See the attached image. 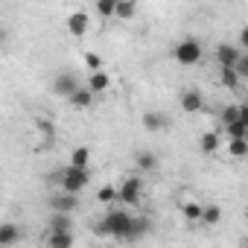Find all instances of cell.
I'll return each mask as SVG.
<instances>
[{"mask_svg":"<svg viewBox=\"0 0 248 248\" xmlns=\"http://www.w3.org/2000/svg\"><path fill=\"white\" fill-rule=\"evenodd\" d=\"M219 219H222V210L216 204H202V216H199L202 225H219Z\"/></svg>","mask_w":248,"mask_h":248,"instance_id":"603a6c76","label":"cell"},{"mask_svg":"<svg viewBox=\"0 0 248 248\" xmlns=\"http://www.w3.org/2000/svg\"><path fill=\"white\" fill-rule=\"evenodd\" d=\"M143 126H146V132H164V129L170 126V120H167V114H161V111H146V114H143Z\"/></svg>","mask_w":248,"mask_h":248,"instance_id":"9a60e30c","label":"cell"},{"mask_svg":"<svg viewBox=\"0 0 248 248\" xmlns=\"http://www.w3.org/2000/svg\"><path fill=\"white\" fill-rule=\"evenodd\" d=\"M239 47H233V44H219L216 47V62H219V67H233V62L239 59Z\"/></svg>","mask_w":248,"mask_h":248,"instance_id":"7c38bea8","label":"cell"},{"mask_svg":"<svg viewBox=\"0 0 248 248\" xmlns=\"http://www.w3.org/2000/svg\"><path fill=\"white\" fill-rule=\"evenodd\" d=\"M85 88L96 96V93H105L108 88H111V76L99 67V70H91V76H88V82H85Z\"/></svg>","mask_w":248,"mask_h":248,"instance_id":"30bf717a","label":"cell"},{"mask_svg":"<svg viewBox=\"0 0 248 248\" xmlns=\"http://www.w3.org/2000/svg\"><path fill=\"white\" fill-rule=\"evenodd\" d=\"M219 82H222L228 91H239V88H242V79L236 76L233 67H219Z\"/></svg>","mask_w":248,"mask_h":248,"instance_id":"d6986e66","label":"cell"},{"mask_svg":"<svg viewBox=\"0 0 248 248\" xmlns=\"http://www.w3.org/2000/svg\"><path fill=\"white\" fill-rule=\"evenodd\" d=\"M79 207V193H67V190H59L50 196V210H59V213H73Z\"/></svg>","mask_w":248,"mask_h":248,"instance_id":"5b68a950","label":"cell"},{"mask_svg":"<svg viewBox=\"0 0 248 248\" xmlns=\"http://www.w3.org/2000/svg\"><path fill=\"white\" fill-rule=\"evenodd\" d=\"M152 231V225H149V219H135L132 216V222H129V228H126V236H123V242H138V239H143L146 233Z\"/></svg>","mask_w":248,"mask_h":248,"instance_id":"9c48e42d","label":"cell"},{"mask_svg":"<svg viewBox=\"0 0 248 248\" xmlns=\"http://www.w3.org/2000/svg\"><path fill=\"white\" fill-rule=\"evenodd\" d=\"M129 222H132V216H129L126 210H108V213H105V216L93 225V231H96L99 236H114V239H123V236H126Z\"/></svg>","mask_w":248,"mask_h":248,"instance_id":"7a4b0ae2","label":"cell"},{"mask_svg":"<svg viewBox=\"0 0 248 248\" xmlns=\"http://www.w3.org/2000/svg\"><path fill=\"white\" fill-rule=\"evenodd\" d=\"M114 3H117V0H114Z\"/></svg>","mask_w":248,"mask_h":248,"instance_id":"4dcf8cb0","label":"cell"},{"mask_svg":"<svg viewBox=\"0 0 248 248\" xmlns=\"http://www.w3.org/2000/svg\"><path fill=\"white\" fill-rule=\"evenodd\" d=\"M96 202H102V204H111V202H117V187H111V184H102V187L96 190Z\"/></svg>","mask_w":248,"mask_h":248,"instance_id":"484cf974","label":"cell"},{"mask_svg":"<svg viewBox=\"0 0 248 248\" xmlns=\"http://www.w3.org/2000/svg\"><path fill=\"white\" fill-rule=\"evenodd\" d=\"M50 181H56V184H59L62 190H67V193H82V190L91 184V167L67 164L64 170L50 172Z\"/></svg>","mask_w":248,"mask_h":248,"instance_id":"6da1fadb","label":"cell"},{"mask_svg":"<svg viewBox=\"0 0 248 248\" xmlns=\"http://www.w3.org/2000/svg\"><path fill=\"white\" fill-rule=\"evenodd\" d=\"M21 239H24V231L15 222H3V225H0V245H15Z\"/></svg>","mask_w":248,"mask_h":248,"instance_id":"4fadbf2b","label":"cell"},{"mask_svg":"<svg viewBox=\"0 0 248 248\" xmlns=\"http://www.w3.org/2000/svg\"><path fill=\"white\" fill-rule=\"evenodd\" d=\"M85 64H88L91 70H99V67H102V59H99L96 53H85Z\"/></svg>","mask_w":248,"mask_h":248,"instance_id":"f1b7e54d","label":"cell"},{"mask_svg":"<svg viewBox=\"0 0 248 248\" xmlns=\"http://www.w3.org/2000/svg\"><path fill=\"white\" fill-rule=\"evenodd\" d=\"M140 199H143V178H126L117 187V202H123V204L138 207Z\"/></svg>","mask_w":248,"mask_h":248,"instance_id":"277c9868","label":"cell"},{"mask_svg":"<svg viewBox=\"0 0 248 248\" xmlns=\"http://www.w3.org/2000/svg\"><path fill=\"white\" fill-rule=\"evenodd\" d=\"M96 15L99 18H114V0H96Z\"/></svg>","mask_w":248,"mask_h":248,"instance_id":"83f0119b","label":"cell"},{"mask_svg":"<svg viewBox=\"0 0 248 248\" xmlns=\"http://www.w3.org/2000/svg\"><path fill=\"white\" fill-rule=\"evenodd\" d=\"M225 135H228V140H233V138H248V120H233V123H225V129H222Z\"/></svg>","mask_w":248,"mask_h":248,"instance_id":"ac0fdd59","label":"cell"},{"mask_svg":"<svg viewBox=\"0 0 248 248\" xmlns=\"http://www.w3.org/2000/svg\"><path fill=\"white\" fill-rule=\"evenodd\" d=\"M172 56H175V62H178L181 67H196V64L202 62L204 50H202V44H199L196 38H184V41H178V44H175Z\"/></svg>","mask_w":248,"mask_h":248,"instance_id":"3957f363","label":"cell"},{"mask_svg":"<svg viewBox=\"0 0 248 248\" xmlns=\"http://www.w3.org/2000/svg\"><path fill=\"white\" fill-rule=\"evenodd\" d=\"M178 105H181V111H184V114H199V111L204 108V93H202L199 88H187V91L181 93Z\"/></svg>","mask_w":248,"mask_h":248,"instance_id":"8992f818","label":"cell"},{"mask_svg":"<svg viewBox=\"0 0 248 248\" xmlns=\"http://www.w3.org/2000/svg\"><path fill=\"white\" fill-rule=\"evenodd\" d=\"M181 213H184L187 222H199V216H202V202H184V204H181Z\"/></svg>","mask_w":248,"mask_h":248,"instance_id":"d4e9b609","label":"cell"},{"mask_svg":"<svg viewBox=\"0 0 248 248\" xmlns=\"http://www.w3.org/2000/svg\"><path fill=\"white\" fill-rule=\"evenodd\" d=\"M70 228H73L70 213H59V210H53V216H50V222H47V231H70Z\"/></svg>","mask_w":248,"mask_h":248,"instance_id":"ffe728a7","label":"cell"},{"mask_svg":"<svg viewBox=\"0 0 248 248\" xmlns=\"http://www.w3.org/2000/svg\"><path fill=\"white\" fill-rule=\"evenodd\" d=\"M228 155L236 158V161H242V158L248 155V138H233V140L228 143Z\"/></svg>","mask_w":248,"mask_h":248,"instance_id":"7402d4cb","label":"cell"},{"mask_svg":"<svg viewBox=\"0 0 248 248\" xmlns=\"http://www.w3.org/2000/svg\"><path fill=\"white\" fill-rule=\"evenodd\" d=\"M79 85H82V82H79V79H76L73 73H59V76L53 79V93H56V96H64V99H67V96H70V93H73V91H76Z\"/></svg>","mask_w":248,"mask_h":248,"instance_id":"ba28073f","label":"cell"},{"mask_svg":"<svg viewBox=\"0 0 248 248\" xmlns=\"http://www.w3.org/2000/svg\"><path fill=\"white\" fill-rule=\"evenodd\" d=\"M47 245H53V248H70L73 245V233L70 231H47Z\"/></svg>","mask_w":248,"mask_h":248,"instance_id":"e0dca14e","label":"cell"},{"mask_svg":"<svg viewBox=\"0 0 248 248\" xmlns=\"http://www.w3.org/2000/svg\"><path fill=\"white\" fill-rule=\"evenodd\" d=\"M70 164H76V167H88V164H91V149H88V146H76V149L70 152Z\"/></svg>","mask_w":248,"mask_h":248,"instance_id":"cb8c5ba5","label":"cell"},{"mask_svg":"<svg viewBox=\"0 0 248 248\" xmlns=\"http://www.w3.org/2000/svg\"><path fill=\"white\" fill-rule=\"evenodd\" d=\"M239 44H242V47L248 44V30H242V32H239Z\"/></svg>","mask_w":248,"mask_h":248,"instance_id":"f546056e","label":"cell"},{"mask_svg":"<svg viewBox=\"0 0 248 248\" xmlns=\"http://www.w3.org/2000/svg\"><path fill=\"white\" fill-rule=\"evenodd\" d=\"M219 146H222V135H219V132H204V135L199 138V149H202V155H216Z\"/></svg>","mask_w":248,"mask_h":248,"instance_id":"5bb4252c","label":"cell"},{"mask_svg":"<svg viewBox=\"0 0 248 248\" xmlns=\"http://www.w3.org/2000/svg\"><path fill=\"white\" fill-rule=\"evenodd\" d=\"M35 129H38L47 140H53V135H56V126H53L50 120H44V117H38V120H35Z\"/></svg>","mask_w":248,"mask_h":248,"instance_id":"4316f807","label":"cell"},{"mask_svg":"<svg viewBox=\"0 0 248 248\" xmlns=\"http://www.w3.org/2000/svg\"><path fill=\"white\" fill-rule=\"evenodd\" d=\"M91 30V18H88V12L85 9H76V12H70L67 15V32L70 35H76V38H85V32Z\"/></svg>","mask_w":248,"mask_h":248,"instance_id":"52a82bcc","label":"cell"},{"mask_svg":"<svg viewBox=\"0 0 248 248\" xmlns=\"http://www.w3.org/2000/svg\"><path fill=\"white\" fill-rule=\"evenodd\" d=\"M138 170L140 172H155L158 170V155L155 152H138Z\"/></svg>","mask_w":248,"mask_h":248,"instance_id":"44dd1931","label":"cell"},{"mask_svg":"<svg viewBox=\"0 0 248 248\" xmlns=\"http://www.w3.org/2000/svg\"><path fill=\"white\" fill-rule=\"evenodd\" d=\"M67 102H70V108H73V111H88V108L93 105V93H91L85 85H79V88L67 96Z\"/></svg>","mask_w":248,"mask_h":248,"instance_id":"8fae6325","label":"cell"},{"mask_svg":"<svg viewBox=\"0 0 248 248\" xmlns=\"http://www.w3.org/2000/svg\"><path fill=\"white\" fill-rule=\"evenodd\" d=\"M135 15H138V0H117V3H114V18L132 21Z\"/></svg>","mask_w":248,"mask_h":248,"instance_id":"2e32d148","label":"cell"}]
</instances>
